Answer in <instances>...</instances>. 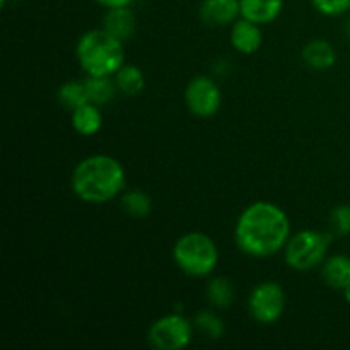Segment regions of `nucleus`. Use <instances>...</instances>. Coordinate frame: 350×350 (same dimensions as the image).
I'll return each mask as SVG.
<instances>
[{
  "mask_svg": "<svg viewBox=\"0 0 350 350\" xmlns=\"http://www.w3.org/2000/svg\"><path fill=\"white\" fill-rule=\"evenodd\" d=\"M234 238L243 253L267 258L286 248L291 238L289 215L272 202L248 205L236 222Z\"/></svg>",
  "mask_w": 350,
  "mask_h": 350,
  "instance_id": "1",
  "label": "nucleus"
},
{
  "mask_svg": "<svg viewBox=\"0 0 350 350\" xmlns=\"http://www.w3.org/2000/svg\"><path fill=\"white\" fill-rule=\"evenodd\" d=\"M126 183L122 163L108 154H94L74 167L70 187L85 204H106L123 191Z\"/></svg>",
  "mask_w": 350,
  "mask_h": 350,
  "instance_id": "2",
  "label": "nucleus"
},
{
  "mask_svg": "<svg viewBox=\"0 0 350 350\" xmlns=\"http://www.w3.org/2000/svg\"><path fill=\"white\" fill-rule=\"evenodd\" d=\"M75 57L88 75H115L125 65L123 41L103 27L79 38Z\"/></svg>",
  "mask_w": 350,
  "mask_h": 350,
  "instance_id": "3",
  "label": "nucleus"
},
{
  "mask_svg": "<svg viewBox=\"0 0 350 350\" xmlns=\"http://www.w3.org/2000/svg\"><path fill=\"white\" fill-rule=\"evenodd\" d=\"M173 260L178 269L190 277H207L219 263V250L205 232H187L173 246Z\"/></svg>",
  "mask_w": 350,
  "mask_h": 350,
  "instance_id": "4",
  "label": "nucleus"
},
{
  "mask_svg": "<svg viewBox=\"0 0 350 350\" xmlns=\"http://www.w3.org/2000/svg\"><path fill=\"white\" fill-rule=\"evenodd\" d=\"M330 243L332 236L327 232L313 231V229L296 232L291 236L284 248L286 263L296 272H308L325 262Z\"/></svg>",
  "mask_w": 350,
  "mask_h": 350,
  "instance_id": "5",
  "label": "nucleus"
},
{
  "mask_svg": "<svg viewBox=\"0 0 350 350\" xmlns=\"http://www.w3.org/2000/svg\"><path fill=\"white\" fill-rule=\"evenodd\" d=\"M193 335V325L181 314H166L149 328L150 345L157 350H181L188 347Z\"/></svg>",
  "mask_w": 350,
  "mask_h": 350,
  "instance_id": "6",
  "label": "nucleus"
},
{
  "mask_svg": "<svg viewBox=\"0 0 350 350\" xmlns=\"http://www.w3.org/2000/svg\"><path fill=\"white\" fill-rule=\"evenodd\" d=\"M248 306L250 313L258 323L272 325L280 320L286 310V293L280 284L267 280L252 291Z\"/></svg>",
  "mask_w": 350,
  "mask_h": 350,
  "instance_id": "7",
  "label": "nucleus"
},
{
  "mask_svg": "<svg viewBox=\"0 0 350 350\" xmlns=\"http://www.w3.org/2000/svg\"><path fill=\"white\" fill-rule=\"evenodd\" d=\"M187 108L198 118H211L221 109L222 92L217 82L205 75H197L185 89Z\"/></svg>",
  "mask_w": 350,
  "mask_h": 350,
  "instance_id": "8",
  "label": "nucleus"
},
{
  "mask_svg": "<svg viewBox=\"0 0 350 350\" xmlns=\"http://www.w3.org/2000/svg\"><path fill=\"white\" fill-rule=\"evenodd\" d=\"M198 14L208 26H228L241 17L239 0H204Z\"/></svg>",
  "mask_w": 350,
  "mask_h": 350,
  "instance_id": "9",
  "label": "nucleus"
},
{
  "mask_svg": "<svg viewBox=\"0 0 350 350\" xmlns=\"http://www.w3.org/2000/svg\"><path fill=\"white\" fill-rule=\"evenodd\" d=\"M263 43V34L260 29V24L253 21L239 17L236 23H232L231 27V44L234 50H238L243 55H252L260 50Z\"/></svg>",
  "mask_w": 350,
  "mask_h": 350,
  "instance_id": "10",
  "label": "nucleus"
},
{
  "mask_svg": "<svg viewBox=\"0 0 350 350\" xmlns=\"http://www.w3.org/2000/svg\"><path fill=\"white\" fill-rule=\"evenodd\" d=\"M103 29H106L109 34L125 43L137 31L135 12L130 9V5L108 9L103 17Z\"/></svg>",
  "mask_w": 350,
  "mask_h": 350,
  "instance_id": "11",
  "label": "nucleus"
},
{
  "mask_svg": "<svg viewBox=\"0 0 350 350\" xmlns=\"http://www.w3.org/2000/svg\"><path fill=\"white\" fill-rule=\"evenodd\" d=\"M284 0H239L241 17L260 24H270L280 16Z\"/></svg>",
  "mask_w": 350,
  "mask_h": 350,
  "instance_id": "12",
  "label": "nucleus"
},
{
  "mask_svg": "<svg viewBox=\"0 0 350 350\" xmlns=\"http://www.w3.org/2000/svg\"><path fill=\"white\" fill-rule=\"evenodd\" d=\"M301 55H303L304 64L314 70H327L334 67L337 62V51L334 44L328 43L327 40H311L310 43L304 44Z\"/></svg>",
  "mask_w": 350,
  "mask_h": 350,
  "instance_id": "13",
  "label": "nucleus"
},
{
  "mask_svg": "<svg viewBox=\"0 0 350 350\" xmlns=\"http://www.w3.org/2000/svg\"><path fill=\"white\" fill-rule=\"evenodd\" d=\"M72 126L82 137H92L101 130L103 115L101 109L94 103H85L81 108L72 111Z\"/></svg>",
  "mask_w": 350,
  "mask_h": 350,
  "instance_id": "14",
  "label": "nucleus"
},
{
  "mask_svg": "<svg viewBox=\"0 0 350 350\" xmlns=\"http://www.w3.org/2000/svg\"><path fill=\"white\" fill-rule=\"evenodd\" d=\"M321 277L327 286L344 291L350 286V258L345 255H334L323 262Z\"/></svg>",
  "mask_w": 350,
  "mask_h": 350,
  "instance_id": "15",
  "label": "nucleus"
},
{
  "mask_svg": "<svg viewBox=\"0 0 350 350\" xmlns=\"http://www.w3.org/2000/svg\"><path fill=\"white\" fill-rule=\"evenodd\" d=\"M85 91H88L89 103H94V105L103 106L106 103L111 101L115 98L116 88L115 81L109 79V75H88L84 79Z\"/></svg>",
  "mask_w": 350,
  "mask_h": 350,
  "instance_id": "16",
  "label": "nucleus"
},
{
  "mask_svg": "<svg viewBox=\"0 0 350 350\" xmlns=\"http://www.w3.org/2000/svg\"><path fill=\"white\" fill-rule=\"evenodd\" d=\"M115 84L123 94L137 96L146 88V75L137 65H123L115 74Z\"/></svg>",
  "mask_w": 350,
  "mask_h": 350,
  "instance_id": "17",
  "label": "nucleus"
},
{
  "mask_svg": "<svg viewBox=\"0 0 350 350\" xmlns=\"http://www.w3.org/2000/svg\"><path fill=\"white\" fill-rule=\"evenodd\" d=\"M123 211L133 219H146L152 212V198L142 190H129L122 195Z\"/></svg>",
  "mask_w": 350,
  "mask_h": 350,
  "instance_id": "18",
  "label": "nucleus"
},
{
  "mask_svg": "<svg viewBox=\"0 0 350 350\" xmlns=\"http://www.w3.org/2000/svg\"><path fill=\"white\" fill-rule=\"evenodd\" d=\"M58 103L64 106L65 109H74L81 108L82 105L89 103L88 91H85L84 81H68L62 84L57 91Z\"/></svg>",
  "mask_w": 350,
  "mask_h": 350,
  "instance_id": "19",
  "label": "nucleus"
},
{
  "mask_svg": "<svg viewBox=\"0 0 350 350\" xmlns=\"http://www.w3.org/2000/svg\"><path fill=\"white\" fill-rule=\"evenodd\" d=\"M207 297L212 306L226 310L234 301V286L226 277H215L207 284Z\"/></svg>",
  "mask_w": 350,
  "mask_h": 350,
  "instance_id": "20",
  "label": "nucleus"
},
{
  "mask_svg": "<svg viewBox=\"0 0 350 350\" xmlns=\"http://www.w3.org/2000/svg\"><path fill=\"white\" fill-rule=\"evenodd\" d=\"M193 327L200 334L207 335L208 338H221L222 334H224L222 320L215 317L214 313H211V311H200V313H197V317L193 320Z\"/></svg>",
  "mask_w": 350,
  "mask_h": 350,
  "instance_id": "21",
  "label": "nucleus"
},
{
  "mask_svg": "<svg viewBox=\"0 0 350 350\" xmlns=\"http://www.w3.org/2000/svg\"><path fill=\"white\" fill-rule=\"evenodd\" d=\"M332 231L338 236L350 234V205H338L330 214Z\"/></svg>",
  "mask_w": 350,
  "mask_h": 350,
  "instance_id": "22",
  "label": "nucleus"
},
{
  "mask_svg": "<svg viewBox=\"0 0 350 350\" xmlns=\"http://www.w3.org/2000/svg\"><path fill=\"white\" fill-rule=\"evenodd\" d=\"M314 9L323 16L337 17L350 10V0H311Z\"/></svg>",
  "mask_w": 350,
  "mask_h": 350,
  "instance_id": "23",
  "label": "nucleus"
},
{
  "mask_svg": "<svg viewBox=\"0 0 350 350\" xmlns=\"http://www.w3.org/2000/svg\"><path fill=\"white\" fill-rule=\"evenodd\" d=\"M99 5L106 7V9H113V7H126L133 2V0H96Z\"/></svg>",
  "mask_w": 350,
  "mask_h": 350,
  "instance_id": "24",
  "label": "nucleus"
},
{
  "mask_svg": "<svg viewBox=\"0 0 350 350\" xmlns=\"http://www.w3.org/2000/svg\"><path fill=\"white\" fill-rule=\"evenodd\" d=\"M344 297H345V301H347V303L350 304V286L345 287V289H344Z\"/></svg>",
  "mask_w": 350,
  "mask_h": 350,
  "instance_id": "25",
  "label": "nucleus"
},
{
  "mask_svg": "<svg viewBox=\"0 0 350 350\" xmlns=\"http://www.w3.org/2000/svg\"><path fill=\"white\" fill-rule=\"evenodd\" d=\"M345 34H347V38H350V19L347 21V24H345Z\"/></svg>",
  "mask_w": 350,
  "mask_h": 350,
  "instance_id": "26",
  "label": "nucleus"
}]
</instances>
